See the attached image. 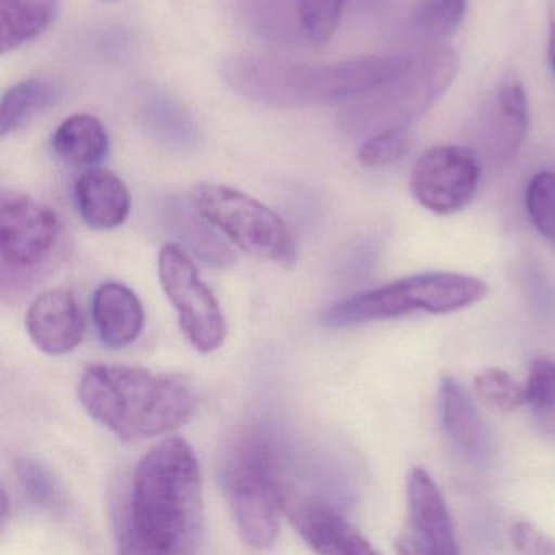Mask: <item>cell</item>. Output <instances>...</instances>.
Returning <instances> with one entry per match:
<instances>
[{"label": "cell", "instance_id": "11", "mask_svg": "<svg viewBox=\"0 0 555 555\" xmlns=\"http://www.w3.org/2000/svg\"><path fill=\"white\" fill-rule=\"evenodd\" d=\"M409 528L396 539L404 555L457 554L453 521L440 487L424 467H414L408 479Z\"/></svg>", "mask_w": 555, "mask_h": 555}, {"label": "cell", "instance_id": "19", "mask_svg": "<svg viewBox=\"0 0 555 555\" xmlns=\"http://www.w3.org/2000/svg\"><path fill=\"white\" fill-rule=\"evenodd\" d=\"M529 128V105L525 87L516 80L500 86L493 102L492 132L493 152L499 158H509L525 142Z\"/></svg>", "mask_w": 555, "mask_h": 555}, {"label": "cell", "instance_id": "23", "mask_svg": "<svg viewBox=\"0 0 555 555\" xmlns=\"http://www.w3.org/2000/svg\"><path fill=\"white\" fill-rule=\"evenodd\" d=\"M525 404L542 435L555 440V360L535 359L525 385Z\"/></svg>", "mask_w": 555, "mask_h": 555}, {"label": "cell", "instance_id": "25", "mask_svg": "<svg viewBox=\"0 0 555 555\" xmlns=\"http://www.w3.org/2000/svg\"><path fill=\"white\" fill-rule=\"evenodd\" d=\"M526 210L538 232L555 245V171L534 175L526 188Z\"/></svg>", "mask_w": 555, "mask_h": 555}, {"label": "cell", "instance_id": "9", "mask_svg": "<svg viewBox=\"0 0 555 555\" xmlns=\"http://www.w3.org/2000/svg\"><path fill=\"white\" fill-rule=\"evenodd\" d=\"M158 278L191 346L201 353L220 349L227 337L222 308L181 246L168 243L162 248Z\"/></svg>", "mask_w": 555, "mask_h": 555}, {"label": "cell", "instance_id": "20", "mask_svg": "<svg viewBox=\"0 0 555 555\" xmlns=\"http://www.w3.org/2000/svg\"><path fill=\"white\" fill-rule=\"evenodd\" d=\"M57 0H0V51L12 53L43 35L56 17Z\"/></svg>", "mask_w": 555, "mask_h": 555}, {"label": "cell", "instance_id": "14", "mask_svg": "<svg viewBox=\"0 0 555 555\" xmlns=\"http://www.w3.org/2000/svg\"><path fill=\"white\" fill-rule=\"evenodd\" d=\"M440 411L441 424L451 443L473 463L489 464L493 456L489 430L466 389L451 376H444L440 383Z\"/></svg>", "mask_w": 555, "mask_h": 555}, {"label": "cell", "instance_id": "31", "mask_svg": "<svg viewBox=\"0 0 555 555\" xmlns=\"http://www.w3.org/2000/svg\"><path fill=\"white\" fill-rule=\"evenodd\" d=\"M548 63L555 74V21L551 22V38H548Z\"/></svg>", "mask_w": 555, "mask_h": 555}, {"label": "cell", "instance_id": "17", "mask_svg": "<svg viewBox=\"0 0 555 555\" xmlns=\"http://www.w3.org/2000/svg\"><path fill=\"white\" fill-rule=\"evenodd\" d=\"M139 121L152 141L173 152H193L201 134L191 113L173 96L149 92L139 106Z\"/></svg>", "mask_w": 555, "mask_h": 555}, {"label": "cell", "instance_id": "28", "mask_svg": "<svg viewBox=\"0 0 555 555\" xmlns=\"http://www.w3.org/2000/svg\"><path fill=\"white\" fill-rule=\"evenodd\" d=\"M409 149H411V144H409L408 131L389 129V131H379L369 135L360 145L357 157L362 167H388V165L402 160L408 155Z\"/></svg>", "mask_w": 555, "mask_h": 555}, {"label": "cell", "instance_id": "13", "mask_svg": "<svg viewBox=\"0 0 555 555\" xmlns=\"http://www.w3.org/2000/svg\"><path fill=\"white\" fill-rule=\"evenodd\" d=\"M25 320L35 346L50 356L73 352L86 333L79 301L66 288H50L38 294L31 300Z\"/></svg>", "mask_w": 555, "mask_h": 555}, {"label": "cell", "instance_id": "29", "mask_svg": "<svg viewBox=\"0 0 555 555\" xmlns=\"http://www.w3.org/2000/svg\"><path fill=\"white\" fill-rule=\"evenodd\" d=\"M18 479L25 492L47 508H60L64 505V492L60 480L53 476L50 469L35 460H21L17 463Z\"/></svg>", "mask_w": 555, "mask_h": 555}, {"label": "cell", "instance_id": "24", "mask_svg": "<svg viewBox=\"0 0 555 555\" xmlns=\"http://www.w3.org/2000/svg\"><path fill=\"white\" fill-rule=\"evenodd\" d=\"M467 0H417L412 11V22L425 37H453L463 24Z\"/></svg>", "mask_w": 555, "mask_h": 555}, {"label": "cell", "instance_id": "21", "mask_svg": "<svg viewBox=\"0 0 555 555\" xmlns=\"http://www.w3.org/2000/svg\"><path fill=\"white\" fill-rule=\"evenodd\" d=\"M61 96L63 87L53 79L34 77L15 83L5 90L0 103V135L8 138L37 113L56 105Z\"/></svg>", "mask_w": 555, "mask_h": 555}, {"label": "cell", "instance_id": "30", "mask_svg": "<svg viewBox=\"0 0 555 555\" xmlns=\"http://www.w3.org/2000/svg\"><path fill=\"white\" fill-rule=\"evenodd\" d=\"M513 544L525 552L534 555H555V541L531 522L519 521L512 529Z\"/></svg>", "mask_w": 555, "mask_h": 555}, {"label": "cell", "instance_id": "6", "mask_svg": "<svg viewBox=\"0 0 555 555\" xmlns=\"http://www.w3.org/2000/svg\"><path fill=\"white\" fill-rule=\"evenodd\" d=\"M487 292V285L473 275L425 272L337 301L324 311L323 323L330 327H347L395 320L415 311L454 313L479 304Z\"/></svg>", "mask_w": 555, "mask_h": 555}, {"label": "cell", "instance_id": "22", "mask_svg": "<svg viewBox=\"0 0 555 555\" xmlns=\"http://www.w3.org/2000/svg\"><path fill=\"white\" fill-rule=\"evenodd\" d=\"M173 217L177 232L180 233L183 242L206 262L214 266H229L233 262V253L219 236L210 229L212 223L207 222L191 204L186 206H173L170 210Z\"/></svg>", "mask_w": 555, "mask_h": 555}, {"label": "cell", "instance_id": "3", "mask_svg": "<svg viewBox=\"0 0 555 555\" xmlns=\"http://www.w3.org/2000/svg\"><path fill=\"white\" fill-rule=\"evenodd\" d=\"M79 401L96 422L126 441L168 434L196 411V395L186 378L142 366H87L80 376Z\"/></svg>", "mask_w": 555, "mask_h": 555}, {"label": "cell", "instance_id": "18", "mask_svg": "<svg viewBox=\"0 0 555 555\" xmlns=\"http://www.w3.org/2000/svg\"><path fill=\"white\" fill-rule=\"evenodd\" d=\"M57 157L76 167H93L106 158L109 138L105 126L92 115H73L64 119L51 139Z\"/></svg>", "mask_w": 555, "mask_h": 555}, {"label": "cell", "instance_id": "10", "mask_svg": "<svg viewBox=\"0 0 555 555\" xmlns=\"http://www.w3.org/2000/svg\"><path fill=\"white\" fill-rule=\"evenodd\" d=\"M480 173L474 151L461 145H438L415 162L409 188L424 209L451 216L473 203Z\"/></svg>", "mask_w": 555, "mask_h": 555}, {"label": "cell", "instance_id": "32", "mask_svg": "<svg viewBox=\"0 0 555 555\" xmlns=\"http://www.w3.org/2000/svg\"><path fill=\"white\" fill-rule=\"evenodd\" d=\"M102 2H106V4H115V2H119V0H102Z\"/></svg>", "mask_w": 555, "mask_h": 555}, {"label": "cell", "instance_id": "16", "mask_svg": "<svg viewBox=\"0 0 555 555\" xmlns=\"http://www.w3.org/2000/svg\"><path fill=\"white\" fill-rule=\"evenodd\" d=\"M77 212L93 230L122 225L131 212V194L121 178L112 171L89 170L74 186Z\"/></svg>", "mask_w": 555, "mask_h": 555}, {"label": "cell", "instance_id": "5", "mask_svg": "<svg viewBox=\"0 0 555 555\" xmlns=\"http://www.w3.org/2000/svg\"><path fill=\"white\" fill-rule=\"evenodd\" d=\"M66 256L60 216L28 194L0 196V294L5 304L24 300Z\"/></svg>", "mask_w": 555, "mask_h": 555}, {"label": "cell", "instance_id": "4", "mask_svg": "<svg viewBox=\"0 0 555 555\" xmlns=\"http://www.w3.org/2000/svg\"><path fill=\"white\" fill-rule=\"evenodd\" d=\"M220 482L243 541L255 548L274 544L285 486L271 437L255 427L236 434L223 451Z\"/></svg>", "mask_w": 555, "mask_h": 555}, {"label": "cell", "instance_id": "26", "mask_svg": "<svg viewBox=\"0 0 555 555\" xmlns=\"http://www.w3.org/2000/svg\"><path fill=\"white\" fill-rule=\"evenodd\" d=\"M344 2L346 0H295L305 37L313 43H327L336 34Z\"/></svg>", "mask_w": 555, "mask_h": 555}, {"label": "cell", "instance_id": "7", "mask_svg": "<svg viewBox=\"0 0 555 555\" xmlns=\"http://www.w3.org/2000/svg\"><path fill=\"white\" fill-rule=\"evenodd\" d=\"M457 70L460 60L450 47L430 48L412 57L404 74L360 96L347 121L366 138L389 129L408 131L447 92Z\"/></svg>", "mask_w": 555, "mask_h": 555}, {"label": "cell", "instance_id": "1", "mask_svg": "<svg viewBox=\"0 0 555 555\" xmlns=\"http://www.w3.org/2000/svg\"><path fill=\"white\" fill-rule=\"evenodd\" d=\"M129 534L134 551L175 555L199 551L203 473L184 438H165L139 461L132 476Z\"/></svg>", "mask_w": 555, "mask_h": 555}, {"label": "cell", "instance_id": "2", "mask_svg": "<svg viewBox=\"0 0 555 555\" xmlns=\"http://www.w3.org/2000/svg\"><path fill=\"white\" fill-rule=\"evenodd\" d=\"M412 56H363L307 64L262 54H236L222 64L230 89L274 108H310L360 99L404 74Z\"/></svg>", "mask_w": 555, "mask_h": 555}, {"label": "cell", "instance_id": "12", "mask_svg": "<svg viewBox=\"0 0 555 555\" xmlns=\"http://www.w3.org/2000/svg\"><path fill=\"white\" fill-rule=\"evenodd\" d=\"M284 513L313 551L333 555L378 554L372 542L334 506L285 490Z\"/></svg>", "mask_w": 555, "mask_h": 555}, {"label": "cell", "instance_id": "27", "mask_svg": "<svg viewBox=\"0 0 555 555\" xmlns=\"http://www.w3.org/2000/svg\"><path fill=\"white\" fill-rule=\"evenodd\" d=\"M477 396L500 412H513L525 404V386L505 370L490 366L474 378Z\"/></svg>", "mask_w": 555, "mask_h": 555}, {"label": "cell", "instance_id": "8", "mask_svg": "<svg viewBox=\"0 0 555 555\" xmlns=\"http://www.w3.org/2000/svg\"><path fill=\"white\" fill-rule=\"evenodd\" d=\"M194 209L246 255L294 268L297 243L287 223L266 204L225 184L201 183L191 190Z\"/></svg>", "mask_w": 555, "mask_h": 555}, {"label": "cell", "instance_id": "15", "mask_svg": "<svg viewBox=\"0 0 555 555\" xmlns=\"http://www.w3.org/2000/svg\"><path fill=\"white\" fill-rule=\"evenodd\" d=\"M92 313L100 339L112 349L131 346L144 330L145 313L141 300L119 282H106L96 288Z\"/></svg>", "mask_w": 555, "mask_h": 555}]
</instances>
